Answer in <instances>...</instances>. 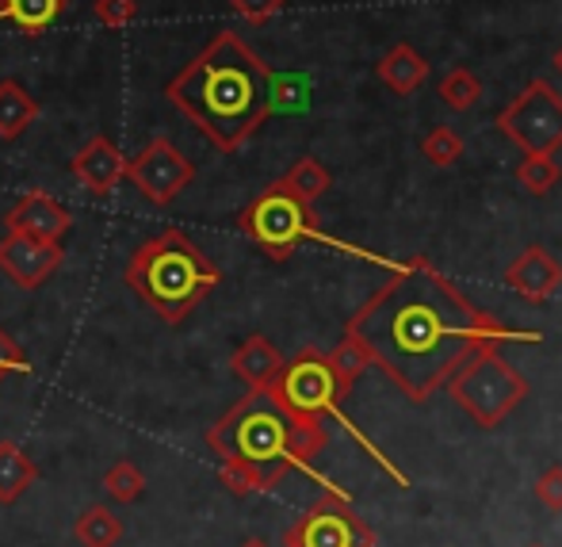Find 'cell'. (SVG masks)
<instances>
[{
    "label": "cell",
    "mask_w": 562,
    "mask_h": 547,
    "mask_svg": "<svg viewBox=\"0 0 562 547\" xmlns=\"http://www.w3.org/2000/svg\"><path fill=\"white\" fill-rule=\"evenodd\" d=\"M348 337L406 399L429 402L474 348L517 337L494 314L474 311L425 257H414L348 319Z\"/></svg>",
    "instance_id": "cell-1"
},
{
    "label": "cell",
    "mask_w": 562,
    "mask_h": 547,
    "mask_svg": "<svg viewBox=\"0 0 562 547\" xmlns=\"http://www.w3.org/2000/svg\"><path fill=\"white\" fill-rule=\"evenodd\" d=\"M218 149L237 154L276 111V74L237 31H218L165 89Z\"/></svg>",
    "instance_id": "cell-2"
},
{
    "label": "cell",
    "mask_w": 562,
    "mask_h": 547,
    "mask_svg": "<svg viewBox=\"0 0 562 547\" xmlns=\"http://www.w3.org/2000/svg\"><path fill=\"white\" fill-rule=\"evenodd\" d=\"M326 440V422L295 417L272 391H249L207 429V448L218 456V479L237 498L272 490L291 467L318 459Z\"/></svg>",
    "instance_id": "cell-3"
},
{
    "label": "cell",
    "mask_w": 562,
    "mask_h": 547,
    "mask_svg": "<svg viewBox=\"0 0 562 547\" xmlns=\"http://www.w3.org/2000/svg\"><path fill=\"white\" fill-rule=\"evenodd\" d=\"M123 280L126 288H134L146 299V306L157 319L180 326L223 283V268L184 230H161L131 253Z\"/></svg>",
    "instance_id": "cell-4"
},
{
    "label": "cell",
    "mask_w": 562,
    "mask_h": 547,
    "mask_svg": "<svg viewBox=\"0 0 562 547\" xmlns=\"http://www.w3.org/2000/svg\"><path fill=\"white\" fill-rule=\"evenodd\" d=\"M448 394L467 410L482 429H497L520 402L528 399V383L497 348H474L448 379Z\"/></svg>",
    "instance_id": "cell-5"
},
{
    "label": "cell",
    "mask_w": 562,
    "mask_h": 547,
    "mask_svg": "<svg viewBox=\"0 0 562 547\" xmlns=\"http://www.w3.org/2000/svg\"><path fill=\"white\" fill-rule=\"evenodd\" d=\"M237 230H241L265 257L291 260L306 237L318 234V215H314V203L299 200L283 180H272V185L237 215Z\"/></svg>",
    "instance_id": "cell-6"
},
{
    "label": "cell",
    "mask_w": 562,
    "mask_h": 547,
    "mask_svg": "<svg viewBox=\"0 0 562 547\" xmlns=\"http://www.w3.org/2000/svg\"><path fill=\"white\" fill-rule=\"evenodd\" d=\"M276 394L283 410H291L295 417L306 422H329L345 399L352 394V387L334 371L329 356L322 348H303L295 360H283L276 383L268 387Z\"/></svg>",
    "instance_id": "cell-7"
},
{
    "label": "cell",
    "mask_w": 562,
    "mask_h": 547,
    "mask_svg": "<svg viewBox=\"0 0 562 547\" xmlns=\"http://www.w3.org/2000/svg\"><path fill=\"white\" fill-rule=\"evenodd\" d=\"M497 131L525 157L555 154L562 149V97L548 81H532L517 100L502 108Z\"/></svg>",
    "instance_id": "cell-8"
},
{
    "label": "cell",
    "mask_w": 562,
    "mask_h": 547,
    "mask_svg": "<svg viewBox=\"0 0 562 547\" xmlns=\"http://www.w3.org/2000/svg\"><path fill=\"white\" fill-rule=\"evenodd\" d=\"M283 547H375L371 528L360 513L334 490L318 498L295 525L283 533Z\"/></svg>",
    "instance_id": "cell-9"
},
{
    "label": "cell",
    "mask_w": 562,
    "mask_h": 547,
    "mask_svg": "<svg viewBox=\"0 0 562 547\" xmlns=\"http://www.w3.org/2000/svg\"><path fill=\"white\" fill-rule=\"evenodd\" d=\"M126 177H131V185L138 188L154 208H169V203L195 180V165L188 161V154H180L169 138H154L138 157L126 161Z\"/></svg>",
    "instance_id": "cell-10"
},
{
    "label": "cell",
    "mask_w": 562,
    "mask_h": 547,
    "mask_svg": "<svg viewBox=\"0 0 562 547\" xmlns=\"http://www.w3.org/2000/svg\"><path fill=\"white\" fill-rule=\"evenodd\" d=\"M61 260H66V249L58 242H38V237L12 234V230L0 237V272L23 291L43 288L61 268Z\"/></svg>",
    "instance_id": "cell-11"
},
{
    "label": "cell",
    "mask_w": 562,
    "mask_h": 547,
    "mask_svg": "<svg viewBox=\"0 0 562 547\" xmlns=\"http://www.w3.org/2000/svg\"><path fill=\"white\" fill-rule=\"evenodd\" d=\"M69 169H74V177L81 180L85 192L112 196L119 188V180L126 177V157L119 154V146L112 138L97 134V138H89L81 149H77L74 161H69Z\"/></svg>",
    "instance_id": "cell-12"
},
{
    "label": "cell",
    "mask_w": 562,
    "mask_h": 547,
    "mask_svg": "<svg viewBox=\"0 0 562 547\" xmlns=\"http://www.w3.org/2000/svg\"><path fill=\"white\" fill-rule=\"evenodd\" d=\"M4 226L12 234H27L38 242H61L74 226V215L54 200L50 192H27L12 211L4 215Z\"/></svg>",
    "instance_id": "cell-13"
},
{
    "label": "cell",
    "mask_w": 562,
    "mask_h": 547,
    "mask_svg": "<svg viewBox=\"0 0 562 547\" xmlns=\"http://www.w3.org/2000/svg\"><path fill=\"white\" fill-rule=\"evenodd\" d=\"M505 283H509L520 299H528V303H543V299H551L562 288V265L548 249L528 245V249L509 265Z\"/></svg>",
    "instance_id": "cell-14"
},
{
    "label": "cell",
    "mask_w": 562,
    "mask_h": 547,
    "mask_svg": "<svg viewBox=\"0 0 562 547\" xmlns=\"http://www.w3.org/2000/svg\"><path fill=\"white\" fill-rule=\"evenodd\" d=\"M280 368H283L280 348H276L265 333L245 337L241 345L234 348V356H229V371H234L249 391H268V387L276 383V376H280Z\"/></svg>",
    "instance_id": "cell-15"
},
{
    "label": "cell",
    "mask_w": 562,
    "mask_h": 547,
    "mask_svg": "<svg viewBox=\"0 0 562 547\" xmlns=\"http://www.w3.org/2000/svg\"><path fill=\"white\" fill-rule=\"evenodd\" d=\"M375 74L391 92L409 97V92H417L425 81H429V62H425L409 43H398V46H391L383 58H379Z\"/></svg>",
    "instance_id": "cell-16"
},
{
    "label": "cell",
    "mask_w": 562,
    "mask_h": 547,
    "mask_svg": "<svg viewBox=\"0 0 562 547\" xmlns=\"http://www.w3.org/2000/svg\"><path fill=\"white\" fill-rule=\"evenodd\" d=\"M38 467L15 440H0V505H12L35 487Z\"/></svg>",
    "instance_id": "cell-17"
},
{
    "label": "cell",
    "mask_w": 562,
    "mask_h": 547,
    "mask_svg": "<svg viewBox=\"0 0 562 547\" xmlns=\"http://www.w3.org/2000/svg\"><path fill=\"white\" fill-rule=\"evenodd\" d=\"M66 15V0H0V20L15 23L23 35H43Z\"/></svg>",
    "instance_id": "cell-18"
},
{
    "label": "cell",
    "mask_w": 562,
    "mask_h": 547,
    "mask_svg": "<svg viewBox=\"0 0 562 547\" xmlns=\"http://www.w3.org/2000/svg\"><path fill=\"white\" fill-rule=\"evenodd\" d=\"M38 119V100L20 81H0V138L15 142Z\"/></svg>",
    "instance_id": "cell-19"
},
{
    "label": "cell",
    "mask_w": 562,
    "mask_h": 547,
    "mask_svg": "<svg viewBox=\"0 0 562 547\" xmlns=\"http://www.w3.org/2000/svg\"><path fill=\"white\" fill-rule=\"evenodd\" d=\"M74 536L81 547H115L119 536H123V521H119L108 505H89V510L74 521Z\"/></svg>",
    "instance_id": "cell-20"
},
{
    "label": "cell",
    "mask_w": 562,
    "mask_h": 547,
    "mask_svg": "<svg viewBox=\"0 0 562 547\" xmlns=\"http://www.w3.org/2000/svg\"><path fill=\"white\" fill-rule=\"evenodd\" d=\"M280 180L299 196V200H306V203L322 200V196L329 192V185H334V177H329V169L318 161V157H299V161L291 165V169L283 172Z\"/></svg>",
    "instance_id": "cell-21"
},
{
    "label": "cell",
    "mask_w": 562,
    "mask_h": 547,
    "mask_svg": "<svg viewBox=\"0 0 562 547\" xmlns=\"http://www.w3.org/2000/svg\"><path fill=\"white\" fill-rule=\"evenodd\" d=\"M142 490H146V475H142V467L134 464V459H119V464L108 467L104 475V494L112 498L119 505H131L142 498Z\"/></svg>",
    "instance_id": "cell-22"
},
{
    "label": "cell",
    "mask_w": 562,
    "mask_h": 547,
    "mask_svg": "<svg viewBox=\"0 0 562 547\" xmlns=\"http://www.w3.org/2000/svg\"><path fill=\"white\" fill-rule=\"evenodd\" d=\"M440 100L451 108V111H471L474 104H479L482 97V81L471 74L467 66H456L445 74V81H440Z\"/></svg>",
    "instance_id": "cell-23"
},
{
    "label": "cell",
    "mask_w": 562,
    "mask_h": 547,
    "mask_svg": "<svg viewBox=\"0 0 562 547\" xmlns=\"http://www.w3.org/2000/svg\"><path fill=\"white\" fill-rule=\"evenodd\" d=\"M562 169L555 161V154H540V157H525L517 165V185L525 188L528 196H548L551 188L559 185Z\"/></svg>",
    "instance_id": "cell-24"
},
{
    "label": "cell",
    "mask_w": 562,
    "mask_h": 547,
    "mask_svg": "<svg viewBox=\"0 0 562 547\" xmlns=\"http://www.w3.org/2000/svg\"><path fill=\"white\" fill-rule=\"evenodd\" d=\"M326 356H329V364H334V371H337L340 379H345L348 387H356V379H360L363 371L371 368V360H368V353H363V345H360V341H356V337H348V333L337 341L334 348H329Z\"/></svg>",
    "instance_id": "cell-25"
},
{
    "label": "cell",
    "mask_w": 562,
    "mask_h": 547,
    "mask_svg": "<svg viewBox=\"0 0 562 547\" xmlns=\"http://www.w3.org/2000/svg\"><path fill=\"white\" fill-rule=\"evenodd\" d=\"M422 154L429 157L437 169H448V165H456L459 157H463V138H459L451 126H432L422 142Z\"/></svg>",
    "instance_id": "cell-26"
},
{
    "label": "cell",
    "mask_w": 562,
    "mask_h": 547,
    "mask_svg": "<svg viewBox=\"0 0 562 547\" xmlns=\"http://www.w3.org/2000/svg\"><path fill=\"white\" fill-rule=\"evenodd\" d=\"M92 15H97L104 27L119 31L138 15V0H97V4H92Z\"/></svg>",
    "instance_id": "cell-27"
},
{
    "label": "cell",
    "mask_w": 562,
    "mask_h": 547,
    "mask_svg": "<svg viewBox=\"0 0 562 547\" xmlns=\"http://www.w3.org/2000/svg\"><path fill=\"white\" fill-rule=\"evenodd\" d=\"M536 498H540V505L543 510H551V513H562V467H548V471L536 479Z\"/></svg>",
    "instance_id": "cell-28"
},
{
    "label": "cell",
    "mask_w": 562,
    "mask_h": 547,
    "mask_svg": "<svg viewBox=\"0 0 562 547\" xmlns=\"http://www.w3.org/2000/svg\"><path fill=\"white\" fill-rule=\"evenodd\" d=\"M23 371H27V356L15 345L12 333L0 330V383H4L8 376H23Z\"/></svg>",
    "instance_id": "cell-29"
},
{
    "label": "cell",
    "mask_w": 562,
    "mask_h": 547,
    "mask_svg": "<svg viewBox=\"0 0 562 547\" xmlns=\"http://www.w3.org/2000/svg\"><path fill=\"white\" fill-rule=\"evenodd\" d=\"M283 4H288V0H229V8H234L245 23H268Z\"/></svg>",
    "instance_id": "cell-30"
},
{
    "label": "cell",
    "mask_w": 562,
    "mask_h": 547,
    "mask_svg": "<svg viewBox=\"0 0 562 547\" xmlns=\"http://www.w3.org/2000/svg\"><path fill=\"white\" fill-rule=\"evenodd\" d=\"M551 66H555V74L562 77V46H559V54H555V62H551Z\"/></svg>",
    "instance_id": "cell-31"
},
{
    "label": "cell",
    "mask_w": 562,
    "mask_h": 547,
    "mask_svg": "<svg viewBox=\"0 0 562 547\" xmlns=\"http://www.w3.org/2000/svg\"><path fill=\"white\" fill-rule=\"evenodd\" d=\"M241 547H268V544H265V540H245Z\"/></svg>",
    "instance_id": "cell-32"
},
{
    "label": "cell",
    "mask_w": 562,
    "mask_h": 547,
    "mask_svg": "<svg viewBox=\"0 0 562 547\" xmlns=\"http://www.w3.org/2000/svg\"><path fill=\"white\" fill-rule=\"evenodd\" d=\"M532 547H543V544H532Z\"/></svg>",
    "instance_id": "cell-33"
}]
</instances>
